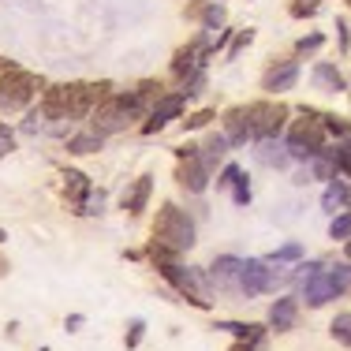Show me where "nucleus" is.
I'll return each instance as SVG.
<instances>
[{
	"mask_svg": "<svg viewBox=\"0 0 351 351\" xmlns=\"http://www.w3.org/2000/svg\"><path fill=\"white\" fill-rule=\"evenodd\" d=\"M142 112V105H138V97L131 94V97H101V101L94 105V112H90V131L94 135H116V131H123L131 120Z\"/></svg>",
	"mask_w": 351,
	"mask_h": 351,
	"instance_id": "nucleus-1",
	"label": "nucleus"
},
{
	"mask_svg": "<svg viewBox=\"0 0 351 351\" xmlns=\"http://www.w3.org/2000/svg\"><path fill=\"white\" fill-rule=\"evenodd\" d=\"M154 239L172 247V250H187V247H195V224H191V217L180 206L165 202L157 210V221H154Z\"/></svg>",
	"mask_w": 351,
	"mask_h": 351,
	"instance_id": "nucleus-2",
	"label": "nucleus"
},
{
	"mask_svg": "<svg viewBox=\"0 0 351 351\" xmlns=\"http://www.w3.org/2000/svg\"><path fill=\"white\" fill-rule=\"evenodd\" d=\"M41 79L23 68H15V64H0V108H8V112H15V108L30 105V97L38 94Z\"/></svg>",
	"mask_w": 351,
	"mask_h": 351,
	"instance_id": "nucleus-3",
	"label": "nucleus"
},
{
	"mask_svg": "<svg viewBox=\"0 0 351 351\" xmlns=\"http://www.w3.org/2000/svg\"><path fill=\"white\" fill-rule=\"evenodd\" d=\"M322 146H325L322 116H314V112H306V108H303V120L291 123V135H288V149H291V157H306V161H311V157H314Z\"/></svg>",
	"mask_w": 351,
	"mask_h": 351,
	"instance_id": "nucleus-4",
	"label": "nucleus"
},
{
	"mask_svg": "<svg viewBox=\"0 0 351 351\" xmlns=\"http://www.w3.org/2000/svg\"><path fill=\"white\" fill-rule=\"evenodd\" d=\"M247 120H250V138H269L277 135L288 120V105L280 101H254L247 105Z\"/></svg>",
	"mask_w": 351,
	"mask_h": 351,
	"instance_id": "nucleus-5",
	"label": "nucleus"
},
{
	"mask_svg": "<svg viewBox=\"0 0 351 351\" xmlns=\"http://www.w3.org/2000/svg\"><path fill=\"white\" fill-rule=\"evenodd\" d=\"M157 269H161V277L172 284L176 291H180L183 299H191V303L195 306H210V299H206V288H202V280H198V273H191V269H180V265L176 262H169V265H157Z\"/></svg>",
	"mask_w": 351,
	"mask_h": 351,
	"instance_id": "nucleus-6",
	"label": "nucleus"
},
{
	"mask_svg": "<svg viewBox=\"0 0 351 351\" xmlns=\"http://www.w3.org/2000/svg\"><path fill=\"white\" fill-rule=\"evenodd\" d=\"M183 112V94H169V97H161L154 108H149V120H146V135H154V131H161L169 120H176V116Z\"/></svg>",
	"mask_w": 351,
	"mask_h": 351,
	"instance_id": "nucleus-7",
	"label": "nucleus"
},
{
	"mask_svg": "<svg viewBox=\"0 0 351 351\" xmlns=\"http://www.w3.org/2000/svg\"><path fill=\"white\" fill-rule=\"evenodd\" d=\"M176 180H180L187 191H195V195H198V191H206V183H210V169L202 165V157H198V154L195 157H183L180 169H176Z\"/></svg>",
	"mask_w": 351,
	"mask_h": 351,
	"instance_id": "nucleus-8",
	"label": "nucleus"
},
{
	"mask_svg": "<svg viewBox=\"0 0 351 351\" xmlns=\"http://www.w3.org/2000/svg\"><path fill=\"white\" fill-rule=\"evenodd\" d=\"M337 284L329 280V273H311V280H306V303L311 306H322L329 303V299H337Z\"/></svg>",
	"mask_w": 351,
	"mask_h": 351,
	"instance_id": "nucleus-9",
	"label": "nucleus"
},
{
	"mask_svg": "<svg viewBox=\"0 0 351 351\" xmlns=\"http://www.w3.org/2000/svg\"><path fill=\"white\" fill-rule=\"evenodd\" d=\"M295 317H299V303H295V299H277V303L269 306V325L277 332H288L291 325H295Z\"/></svg>",
	"mask_w": 351,
	"mask_h": 351,
	"instance_id": "nucleus-10",
	"label": "nucleus"
},
{
	"mask_svg": "<svg viewBox=\"0 0 351 351\" xmlns=\"http://www.w3.org/2000/svg\"><path fill=\"white\" fill-rule=\"evenodd\" d=\"M224 131H228V142H247L250 138V120H247V108H228L224 112Z\"/></svg>",
	"mask_w": 351,
	"mask_h": 351,
	"instance_id": "nucleus-11",
	"label": "nucleus"
},
{
	"mask_svg": "<svg viewBox=\"0 0 351 351\" xmlns=\"http://www.w3.org/2000/svg\"><path fill=\"white\" fill-rule=\"evenodd\" d=\"M295 79H299L295 60H284L280 68H269V75H265L262 86H265V90H288V86H295Z\"/></svg>",
	"mask_w": 351,
	"mask_h": 351,
	"instance_id": "nucleus-12",
	"label": "nucleus"
},
{
	"mask_svg": "<svg viewBox=\"0 0 351 351\" xmlns=\"http://www.w3.org/2000/svg\"><path fill=\"white\" fill-rule=\"evenodd\" d=\"M149 191H154V180H149V176L135 180V187L123 195V210H128V213H142V210H146V202H149Z\"/></svg>",
	"mask_w": 351,
	"mask_h": 351,
	"instance_id": "nucleus-13",
	"label": "nucleus"
},
{
	"mask_svg": "<svg viewBox=\"0 0 351 351\" xmlns=\"http://www.w3.org/2000/svg\"><path fill=\"white\" fill-rule=\"evenodd\" d=\"M311 176H314V180H325V183L337 180V161H332L329 149H325V154L317 149V154L311 157Z\"/></svg>",
	"mask_w": 351,
	"mask_h": 351,
	"instance_id": "nucleus-14",
	"label": "nucleus"
},
{
	"mask_svg": "<svg viewBox=\"0 0 351 351\" xmlns=\"http://www.w3.org/2000/svg\"><path fill=\"white\" fill-rule=\"evenodd\" d=\"M314 82H317V86H325V90H332V94L344 90V75L332 68V64H317V68H314Z\"/></svg>",
	"mask_w": 351,
	"mask_h": 351,
	"instance_id": "nucleus-15",
	"label": "nucleus"
},
{
	"mask_svg": "<svg viewBox=\"0 0 351 351\" xmlns=\"http://www.w3.org/2000/svg\"><path fill=\"white\" fill-rule=\"evenodd\" d=\"M64 191L75 198V206H82V202H86V195H90V180L82 172H64Z\"/></svg>",
	"mask_w": 351,
	"mask_h": 351,
	"instance_id": "nucleus-16",
	"label": "nucleus"
},
{
	"mask_svg": "<svg viewBox=\"0 0 351 351\" xmlns=\"http://www.w3.org/2000/svg\"><path fill=\"white\" fill-rule=\"evenodd\" d=\"M94 149H101V135H75L68 138V154H94Z\"/></svg>",
	"mask_w": 351,
	"mask_h": 351,
	"instance_id": "nucleus-17",
	"label": "nucleus"
},
{
	"mask_svg": "<svg viewBox=\"0 0 351 351\" xmlns=\"http://www.w3.org/2000/svg\"><path fill=\"white\" fill-rule=\"evenodd\" d=\"M217 329H232L243 344H258V340H262V325H232L228 322V325H217Z\"/></svg>",
	"mask_w": 351,
	"mask_h": 351,
	"instance_id": "nucleus-18",
	"label": "nucleus"
},
{
	"mask_svg": "<svg viewBox=\"0 0 351 351\" xmlns=\"http://www.w3.org/2000/svg\"><path fill=\"white\" fill-rule=\"evenodd\" d=\"M146 254L154 258L157 265H169V262H176V254L180 250H172V247H165V243H157V239H149V247H146Z\"/></svg>",
	"mask_w": 351,
	"mask_h": 351,
	"instance_id": "nucleus-19",
	"label": "nucleus"
},
{
	"mask_svg": "<svg viewBox=\"0 0 351 351\" xmlns=\"http://www.w3.org/2000/svg\"><path fill=\"white\" fill-rule=\"evenodd\" d=\"M191 64H195V45H191V49H180V53H176L172 71H176V75H187V71H191Z\"/></svg>",
	"mask_w": 351,
	"mask_h": 351,
	"instance_id": "nucleus-20",
	"label": "nucleus"
},
{
	"mask_svg": "<svg viewBox=\"0 0 351 351\" xmlns=\"http://www.w3.org/2000/svg\"><path fill=\"white\" fill-rule=\"evenodd\" d=\"M329 154H332V161H337V169L351 176V138L344 142V146H337V149H329Z\"/></svg>",
	"mask_w": 351,
	"mask_h": 351,
	"instance_id": "nucleus-21",
	"label": "nucleus"
},
{
	"mask_svg": "<svg viewBox=\"0 0 351 351\" xmlns=\"http://www.w3.org/2000/svg\"><path fill=\"white\" fill-rule=\"evenodd\" d=\"M332 337H337L340 344H351V314H340L337 322H332Z\"/></svg>",
	"mask_w": 351,
	"mask_h": 351,
	"instance_id": "nucleus-22",
	"label": "nucleus"
},
{
	"mask_svg": "<svg viewBox=\"0 0 351 351\" xmlns=\"http://www.w3.org/2000/svg\"><path fill=\"white\" fill-rule=\"evenodd\" d=\"M142 332H146V322H142V317H135V322L128 325V337H123V344H128V351L142 344Z\"/></svg>",
	"mask_w": 351,
	"mask_h": 351,
	"instance_id": "nucleus-23",
	"label": "nucleus"
},
{
	"mask_svg": "<svg viewBox=\"0 0 351 351\" xmlns=\"http://www.w3.org/2000/svg\"><path fill=\"white\" fill-rule=\"evenodd\" d=\"M329 236H332V239H348V236H351V210L329 224Z\"/></svg>",
	"mask_w": 351,
	"mask_h": 351,
	"instance_id": "nucleus-24",
	"label": "nucleus"
},
{
	"mask_svg": "<svg viewBox=\"0 0 351 351\" xmlns=\"http://www.w3.org/2000/svg\"><path fill=\"white\" fill-rule=\"evenodd\" d=\"M258 157H262L265 165H277V169H280V165H288V154H280V149L273 146V142H265V146H262V154H258Z\"/></svg>",
	"mask_w": 351,
	"mask_h": 351,
	"instance_id": "nucleus-25",
	"label": "nucleus"
},
{
	"mask_svg": "<svg viewBox=\"0 0 351 351\" xmlns=\"http://www.w3.org/2000/svg\"><path fill=\"white\" fill-rule=\"evenodd\" d=\"M206 149H210V157H206L202 165H210V161H217L221 154H228V138H224V135H213L210 142H206Z\"/></svg>",
	"mask_w": 351,
	"mask_h": 351,
	"instance_id": "nucleus-26",
	"label": "nucleus"
},
{
	"mask_svg": "<svg viewBox=\"0 0 351 351\" xmlns=\"http://www.w3.org/2000/svg\"><path fill=\"white\" fill-rule=\"evenodd\" d=\"M322 128H325V131H332V135H348L351 123H348V120H340V116H322Z\"/></svg>",
	"mask_w": 351,
	"mask_h": 351,
	"instance_id": "nucleus-27",
	"label": "nucleus"
},
{
	"mask_svg": "<svg viewBox=\"0 0 351 351\" xmlns=\"http://www.w3.org/2000/svg\"><path fill=\"white\" fill-rule=\"evenodd\" d=\"M340 202H344V187H337V183H329V191H325V210H337Z\"/></svg>",
	"mask_w": 351,
	"mask_h": 351,
	"instance_id": "nucleus-28",
	"label": "nucleus"
},
{
	"mask_svg": "<svg viewBox=\"0 0 351 351\" xmlns=\"http://www.w3.org/2000/svg\"><path fill=\"white\" fill-rule=\"evenodd\" d=\"M232 187H236V202H239V206H247V202H250V187H247L243 172L236 176V183H232Z\"/></svg>",
	"mask_w": 351,
	"mask_h": 351,
	"instance_id": "nucleus-29",
	"label": "nucleus"
},
{
	"mask_svg": "<svg viewBox=\"0 0 351 351\" xmlns=\"http://www.w3.org/2000/svg\"><path fill=\"white\" fill-rule=\"evenodd\" d=\"M210 120H213V112H210V108H202V112H195L191 120H183V123H187V131H195V128H206Z\"/></svg>",
	"mask_w": 351,
	"mask_h": 351,
	"instance_id": "nucleus-30",
	"label": "nucleus"
},
{
	"mask_svg": "<svg viewBox=\"0 0 351 351\" xmlns=\"http://www.w3.org/2000/svg\"><path fill=\"white\" fill-rule=\"evenodd\" d=\"M299 254H303V247H299V243H288V247H280L273 258H277V262H291V258H299Z\"/></svg>",
	"mask_w": 351,
	"mask_h": 351,
	"instance_id": "nucleus-31",
	"label": "nucleus"
},
{
	"mask_svg": "<svg viewBox=\"0 0 351 351\" xmlns=\"http://www.w3.org/2000/svg\"><path fill=\"white\" fill-rule=\"evenodd\" d=\"M314 12H317L314 0H299V4H291V15H299V19H303V15H314Z\"/></svg>",
	"mask_w": 351,
	"mask_h": 351,
	"instance_id": "nucleus-32",
	"label": "nucleus"
},
{
	"mask_svg": "<svg viewBox=\"0 0 351 351\" xmlns=\"http://www.w3.org/2000/svg\"><path fill=\"white\" fill-rule=\"evenodd\" d=\"M221 19H224V8H221V4H210V8H206V23H210V27H221Z\"/></svg>",
	"mask_w": 351,
	"mask_h": 351,
	"instance_id": "nucleus-33",
	"label": "nucleus"
},
{
	"mask_svg": "<svg viewBox=\"0 0 351 351\" xmlns=\"http://www.w3.org/2000/svg\"><path fill=\"white\" fill-rule=\"evenodd\" d=\"M236 176H239V169H236V165H228V169L221 172V180H217V187H221V191L232 187V183H236Z\"/></svg>",
	"mask_w": 351,
	"mask_h": 351,
	"instance_id": "nucleus-34",
	"label": "nucleus"
},
{
	"mask_svg": "<svg viewBox=\"0 0 351 351\" xmlns=\"http://www.w3.org/2000/svg\"><path fill=\"white\" fill-rule=\"evenodd\" d=\"M317 45H322V38H317V34H311V38H303V41L295 45V53H311V49H317Z\"/></svg>",
	"mask_w": 351,
	"mask_h": 351,
	"instance_id": "nucleus-35",
	"label": "nucleus"
},
{
	"mask_svg": "<svg viewBox=\"0 0 351 351\" xmlns=\"http://www.w3.org/2000/svg\"><path fill=\"white\" fill-rule=\"evenodd\" d=\"M8 149H12V131L0 123V154H8Z\"/></svg>",
	"mask_w": 351,
	"mask_h": 351,
	"instance_id": "nucleus-36",
	"label": "nucleus"
},
{
	"mask_svg": "<svg viewBox=\"0 0 351 351\" xmlns=\"http://www.w3.org/2000/svg\"><path fill=\"white\" fill-rule=\"evenodd\" d=\"M250 38H254V34H250V30H243V34L236 38V45H232V53H228V56H236V53H239V49H243V45H250Z\"/></svg>",
	"mask_w": 351,
	"mask_h": 351,
	"instance_id": "nucleus-37",
	"label": "nucleus"
},
{
	"mask_svg": "<svg viewBox=\"0 0 351 351\" xmlns=\"http://www.w3.org/2000/svg\"><path fill=\"white\" fill-rule=\"evenodd\" d=\"M79 325H82V314H71L68 317V332H79Z\"/></svg>",
	"mask_w": 351,
	"mask_h": 351,
	"instance_id": "nucleus-38",
	"label": "nucleus"
},
{
	"mask_svg": "<svg viewBox=\"0 0 351 351\" xmlns=\"http://www.w3.org/2000/svg\"><path fill=\"white\" fill-rule=\"evenodd\" d=\"M228 351H254V344H243V340H239V344H232Z\"/></svg>",
	"mask_w": 351,
	"mask_h": 351,
	"instance_id": "nucleus-39",
	"label": "nucleus"
},
{
	"mask_svg": "<svg viewBox=\"0 0 351 351\" xmlns=\"http://www.w3.org/2000/svg\"><path fill=\"white\" fill-rule=\"evenodd\" d=\"M8 269H12V265H8V258L0 254V277H8Z\"/></svg>",
	"mask_w": 351,
	"mask_h": 351,
	"instance_id": "nucleus-40",
	"label": "nucleus"
},
{
	"mask_svg": "<svg viewBox=\"0 0 351 351\" xmlns=\"http://www.w3.org/2000/svg\"><path fill=\"white\" fill-rule=\"evenodd\" d=\"M344 254H348V262H351V236H348V247H344Z\"/></svg>",
	"mask_w": 351,
	"mask_h": 351,
	"instance_id": "nucleus-41",
	"label": "nucleus"
},
{
	"mask_svg": "<svg viewBox=\"0 0 351 351\" xmlns=\"http://www.w3.org/2000/svg\"><path fill=\"white\" fill-rule=\"evenodd\" d=\"M4 239H8V232H4V228H0V243H4Z\"/></svg>",
	"mask_w": 351,
	"mask_h": 351,
	"instance_id": "nucleus-42",
	"label": "nucleus"
},
{
	"mask_svg": "<svg viewBox=\"0 0 351 351\" xmlns=\"http://www.w3.org/2000/svg\"><path fill=\"white\" fill-rule=\"evenodd\" d=\"M38 351H49V348H38Z\"/></svg>",
	"mask_w": 351,
	"mask_h": 351,
	"instance_id": "nucleus-43",
	"label": "nucleus"
},
{
	"mask_svg": "<svg viewBox=\"0 0 351 351\" xmlns=\"http://www.w3.org/2000/svg\"><path fill=\"white\" fill-rule=\"evenodd\" d=\"M348 4H351V0H348Z\"/></svg>",
	"mask_w": 351,
	"mask_h": 351,
	"instance_id": "nucleus-44",
	"label": "nucleus"
}]
</instances>
